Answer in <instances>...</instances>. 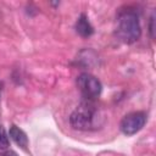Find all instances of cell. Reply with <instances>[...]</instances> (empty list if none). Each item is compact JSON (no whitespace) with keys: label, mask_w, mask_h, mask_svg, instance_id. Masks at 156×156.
I'll list each match as a JSON object with an SVG mask.
<instances>
[{"label":"cell","mask_w":156,"mask_h":156,"mask_svg":"<svg viewBox=\"0 0 156 156\" xmlns=\"http://www.w3.org/2000/svg\"><path fill=\"white\" fill-rule=\"evenodd\" d=\"M115 34L121 41L126 44H132L136 41L141 34L138 15L132 10H126L119 12L117 17V26Z\"/></svg>","instance_id":"6da1fadb"},{"label":"cell","mask_w":156,"mask_h":156,"mask_svg":"<svg viewBox=\"0 0 156 156\" xmlns=\"http://www.w3.org/2000/svg\"><path fill=\"white\" fill-rule=\"evenodd\" d=\"M99 112L93 101L85 100L80 104L71 115L69 123L74 129L78 130H88L94 128L98 124Z\"/></svg>","instance_id":"7a4b0ae2"},{"label":"cell","mask_w":156,"mask_h":156,"mask_svg":"<svg viewBox=\"0 0 156 156\" xmlns=\"http://www.w3.org/2000/svg\"><path fill=\"white\" fill-rule=\"evenodd\" d=\"M77 85L83 98L89 101H94L100 95L102 89L100 80L90 73H82L80 76H78Z\"/></svg>","instance_id":"3957f363"},{"label":"cell","mask_w":156,"mask_h":156,"mask_svg":"<svg viewBox=\"0 0 156 156\" xmlns=\"http://www.w3.org/2000/svg\"><path fill=\"white\" fill-rule=\"evenodd\" d=\"M146 122V115L141 111L128 113L121 121V130L126 135H133L138 133Z\"/></svg>","instance_id":"277c9868"},{"label":"cell","mask_w":156,"mask_h":156,"mask_svg":"<svg viewBox=\"0 0 156 156\" xmlns=\"http://www.w3.org/2000/svg\"><path fill=\"white\" fill-rule=\"evenodd\" d=\"M76 30L80 37H84V38H88L94 33V28L90 24L87 15L82 13L79 16V18L76 22Z\"/></svg>","instance_id":"5b68a950"},{"label":"cell","mask_w":156,"mask_h":156,"mask_svg":"<svg viewBox=\"0 0 156 156\" xmlns=\"http://www.w3.org/2000/svg\"><path fill=\"white\" fill-rule=\"evenodd\" d=\"M10 136H11V139L18 146H21L22 149H27V146H28V138H27V134L21 128H18L15 124L11 126V128H10Z\"/></svg>","instance_id":"8992f818"},{"label":"cell","mask_w":156,"mask_h":156,"mask_svg":"<svg viewBox=\"0 0 156 156\" xmlns=\"http://www.w3.org/2000/svg\"><path fill=\"white\" fill-rule=\"evenodd\" d=\"M9 145H10V140H9L7 133L5 132V129L2 127H0V150L7 149Z\"/></svg>","instance_id":"52a82bcc"},{"label":"cell","mask_w":156,"mask_h":156,"mask_svg":"<svg viewBox=\"0 0 156 156\" xmlns=\"http://www.w3.org/2000/svg\"><path fill=\"white\" fill-rule=\"evenodd\" d=\"M154 22H155V17H154V15H152L151 18H150V34H151V38H155V27H154Z\"/></svg>","instance_id":"ba28073f"},{"label":"cell","mask_w":156,"mask_h":156,"mask_svg":"<svg viewBox=\"0 0 156 156\" xmlns=\"http://www.w3.org/2000/svg\"><path fill=\"white\" fill-rule=\"evenodd\" d=\"M0 156H18V155L15 151H12V150H7L4 154H0Z\"/></svg>","instance_id":"9c48e42d"},{"label":"cell","mask_w":156,"mask_h":156,"mask_svg":"<svg viewBox=\"0 0 156 156\" xmlns=\"http://www.w3.org/2000/svg\"><path fill=\"white\" fill-rule=\"evenodd\" d=\"M0 93H1V84H0Z\"/></svg>","instance_id":"30bf717a"}]
</instances>
